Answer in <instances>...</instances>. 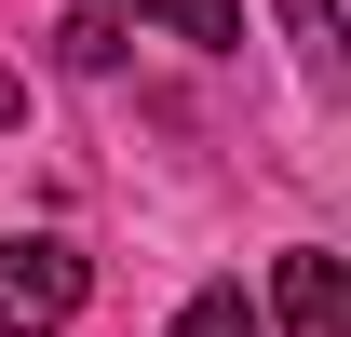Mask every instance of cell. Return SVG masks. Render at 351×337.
Listing matches in <instances>:
<instances>
[{
	"label": "cell",
	"mask_w": 351,
	"mask_h": 337,
	"mask_svg": "<svg viewBox=\"0 0 351 337\" xmlns=\"http://www.w3.org/2000/svg\"><path fill=\"white\" fill-rule=\"evenodd\" d=\"M82 243H54V229H27V243H0V337H54V324H82Z\"/></svg>",
	"instance_id": "cell-1"
},
{
	"label": "cell",
	"mask_w": 351,
	"mask_h": 337,
	"mask_svg": "<svg viewBox=\"0 0 351 337\" xmlns=\"http://www.w3.org/2000/svg\"><path fill=\"white\" fill-rule=\"evenodd\" d=\"M0 122H27V82H14V68H0Z\"/></svg>",
	"instance_id": "cell-6"
},
{
	"label": "cell",
	"mask_w": 351,
	"mask_h": 337,
	"mask_svg": "<svg viewBox=\"0 0 351 337\" xmlns=\"http://www.w3.org/2000/svg\"><path fill=\"white\" fill-rule=\"evenodd\" d=\"M162 337H270V324H257V297H243V284H203V297H189Z\"/></svg>",
	"instance_id": "cell-5"
},
{
	"label": "cell",
	"mask_w": 351,
	"mask_h": 337,
	"mask_svg": "<svg viewBox=\"0 0 351 337\" xmlns=\"http://www.w3.org/2000/svg\"><path fill=\"white\" fill-rule=\"evenodd\" d=\"M257 324H284V337H351V284H338V256H324V243L270 256V310H257Z\"/></svg>",
	"instance_id": "cell-2"
},
{
	"label": "cell",
	"mask_w": 351,
	"mask_h": 337,
	"mask_svg": "<svg viewBox=\"0 0 351 337\" xmlns=\"http://www.w3.org/2000/svg\"><path fill=\"white\" fill-rule=\"evenodd\" d=\"M135 27H162V41H189V54H230L243 41V0H135Z\"/></svg>",
	"instance_id": "cell-3"
},
{
	"label": "cell",
	"mask_w": 351,
	"mask_h": 337,
	"mask_svg": "<svg viewBox=\"0 0 351 337\" xmlns=\"http://www.w3.org/2000/svg\"><path fill=\"white\" fill-rule=\"evenodd\" d=\"M284 41H298V68H311V82H338V68H351V41H338V0H284Z\"/></svg>",
	"instance_id": "cell-4"
}]
</instances>
